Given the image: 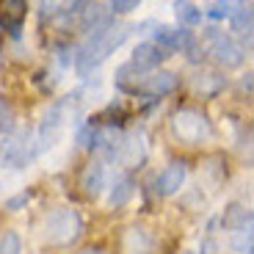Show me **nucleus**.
<instances>
[{
	"label": "nucleus",
	"instance_id": "obj_12",
	"mask_svg": "<svg viewBox=\"0 0 254 254\" xmlns=\"http://www.w3.org/2000/svg\"><path fill=\"white\" fill-rule=\"evenodd\" d=\"M146 155V146L141 141V135H127V138L119 141V152H116V160L125 166H141Z\"/></svg>",
	"mask_w": 254,
	"mask_h": 254
},
{
	"label": "nucleus",
	"instance_id": "obj_1",
	"mask_svg": "<svg viewBox=\"0 0 254 254\" xmlns=\"http://www.w3.org/2000/svg\"><path fill=\"white\" fill-rule=\"evenodd\" d=\"M130 31H133V25H111V28H105V31L89 33L86 42L80 45V50H77V56H75L77 75H89V72L97 69L108 56H114V50H119Z\"/></svg>",
	"mask_w": 254,
	"mask_h": 254
},
{
	"label": "nucleus",
	"instance_id": "obj_8",
	"mask_svg": "<svg viewBox=\"0 0 254 254\" xmlns=\"http://www.w3.org/2000/svg\"><path fill=\"white\" fill-rule=\"evenodd\" d=\"M114 25V17H111V11H105V6H100V3H94V0H89L86 3V8H83L80 14H77V28H80V33H97V31H105V28Z\"/></svg>",
	"mask_w": 254,
	"mask_h": 254
},
{
	"label": "nucleus",
	"instance_id": "obj_25",
	"mask_svg": "<svg viewBox=\"0 0 254 254\" xmlns=\"http://www.w3.org/2000/svg\"><path fill=\"white\" fill-rule=\"evenodd\" d=\"M6 11H8V19L22 22V14H25V0H6Z\"/></svg>",
	"mask_w": 254,
	"mask_h": 254
},
{
	"label": "nucleus",
	"instance_id": "obj_24",
	"mask_svg": "<svg viewBox=\"0 0 254 254\" xmlns=\"http://www.w3.org/2000/svg\"><path fill=\"white\" fill-rule=\"evenodd\" d=\"M141 6V0H111V11L114 14H130Z\"/></svg>",
	"mask_w": 254,
	"mask_h": 254
},
{
	"label": "nucleus",
	"instance_id": "obj_14",
	"mask_svg": "<svg viewBox=\"0 0 254 254\" xmlns=\"http://www.w3.org/2000/svg\"><path fill=\"white\" fill-rule=\"evenodd\" d=\"M174 14H177V19H180V25H185V28H196V25H202V8L193 3V0H174Z\"/></svg>",
	"mask_w": 254,
	"mask_h": 254
},
{
	"label": "nucleus",
	"instance_id": "obj_3",
	"mask_svg": "<svg viewBox=\"0 0 254 254\" xmlns=\"http://www.w3.org/2000/svg\"><path fill=\"white\" fill-rule=\"evenodd\" d=\"M72 100H75V97H64V100H58L56 105L47 108L45 119H42V125H39V152H45V149L56 146V141L64 135L66 122H69Z\"/></svg>",
	"mask_w": 254,
	"mask_h": 254
},
{
	"label": "nucleus",
	"instance_id": "obj_22",
	"mask_svg": "<svg viewBox=\"0 0 254 254\" xmlns=\"http://www.w3.org/2000/svg\"><path fill=\"white\" fill-rule=\"evenodd\" d=\"M0 254H22V241L17 232H3L0 235Z\"/></svg>",
	"mask_w": 254,
	"mask_h": 254
},
{
	"label": "nucleus",
	"instance_id": "obj_13",
	"mask_svg": "<svg viewBox=\"0 0 254 254\" xmlns=\"http://www.w3.org/2000/svg\"><path fill=\"white\" fill-rule=\"evenodd\" d=\"M80 188H83V193H86L89 199L100 196V190L105 188V169H102V163H91L89 169L83 172Z\"/></svg>",
	"mask_w": 254,
	"mask_h": 254
},
{
	"label": "nucleus",
	"instance_id": "obj_9",
	"mask_svg": "<svg viewBox=\"0 0 254 254\" xmlns=\"http://www.w3.org/2000/svg\"><path fill=\"white\" fill-rule=\"evenodd\" d=\"M177 86H180V77L174 75V72H149V75H144V80L138 83V91H135V94L163 97V94L177 91Z\"/></svg>",
	"mask_w": 254,
	"mask_h": 254
},
{
	"label": "nucleus",
	"instance_id": "obj_26",
	"mask_svg": "<svg viewBox=\"0 0 254 254\" xmlns=\"http://www.w3.org/2000/svg\"><path fill=\"white\" fill-rule=\"evenodd\" d=\"M86 3H89V0H66V6L61 8V17H77V14L83 11V8H86Z\"/></svg>",
	"mask_w": 254,
	"mask_h": 254
},
{
	"label": "nucleus",
	"instance_id": "obj_29",
	"mask_svg": "<svg viewBox=\"0 0 254 254\" xmlns=\"http://www.w3.org/2000/svg\"><path fill=\"white\" fill-rule=\"evenodd\" d=\"M183 254H193V252H183Z\"/></svg>",
	"mask_w": 254,
	"mask_h": 254
},
{
	"label": "nucleus",
	"instance_id": "obj_6",
	"mask_svg": "<svg viewBox=\"0 0 254 254\" xmlns=\"http://www.w3.org/2000/svg\"><path fill=\"white\" fill-rule=\"evenodd\" d=\"M207 33H210V56H213V61L224 69H238L243 58H246L243 47L232 36H224V33H216V31H207Z\"/></svg>",
	"mask_w": 254,
	"mask_h": 254
},
{
	"label": "nucleus",
	"instance_id": "obj_10",
	"mask_svg": "<svg viewBox=\"0 0 254 254\" xmlns=\"http://www.w3.org/2000/svg\"><path fill=\"white\" fill-rule=\"evenodd\" d=\"M169 58V50H163V47H158L155 42H141L138 47L133 50V58H130V64H133L138 72H152L158 69L160 64Z\"/></svg>",
	"mask_w": 254,
	"mask_h": 254
},
{
	"label": "nucleus",
	"instance_id": "obj_28",
	"mask_svg": "<svg viewBox=\"0 0 254 254\" xmlns=\"http://www.w3.org/2000/svg\"><path fill=\"white\" fill-rule=\"evenodd\" d=\"M77 254H102L100 249H83V252H77Z\"/></svg>",
	"mask_w": 254,
	"mask_h": 254
},
{
	"label": "nucleus",
	"instance_id": "obj_20",
	"mask_svg": "<svg viewBox=\"0 0 254 254\" xmlns=\"http://www.w3.org/2000/svg\"><path fill=\"white\" fill-rule=\"evenodd\" d=\"M229 249L235 254H252L254 246H252V227L246 229H235L232 238H229Z\"/></svg>",
	"mask_w": 254,
	"mask_h": 254
},
{
	"label": "nucleus",
	"instance_id": "obj_23",
	"mask_svg": "<svg viewBox=\"0 0 254 254\" xmlns=\"http://www.w3.org/2000/svg\"><path fill=\"white\" fill-rule=\"evenodd\" d=\"M0 130L3 133H11L14 130V111L8 108V102L0 100Z\"/></svg>",
	"mask_w": 254,
	"mask_h": 254
},
{
	"label": "nucleus",
	"instance_id": "obj_19",
	"mask_svg": "<svg viewBox=\"0 0 254 254\" xmlns=\"http://www.w3.org/2000/svg\"><path fill=\"white\" fill-rule=\"evenodd\" d=\"M229 22H232L235 33H243V36L249 39V33H252V8H249V6L232 8V14H229Z\"/></svg>",
	"mask_w": 254,
	"mask_h": 254
},
{
	"label": "nucleus",
	"instance_id": "obj_18",
	"mask_svg": "<svg viewBox=\"0 0 254 254\" xmlns=\"http://www.w3.org/2000/svg\"><path fill=\"white\" fill-rule=\"evenodd\" d=\"M130 196H133V180L122 177V180H116L114 188H111L108 204H111V207H122V204L130 202Z\"/></svg>",
	"mask_w": 254,
	"mask_h": 254
},
{
	"label": "nucleus",
	"instance_id": "obj_4",
	"mask_svg": "<svg viewBox=\"0 0 254 254\" xmlns=\"http://www.w3.org/2000/svg\"><path fill=\"white\" fill-rule=\"evenodd\" d=\"M172 130L185 144H202V141H207L213 135V127H210L207 116L199 114V111H190V108H183L174 114Z\"/></svg>",
	"mask_w": 254,
	"mask_h": 254
},
{
	"label": "nucleus",
	"instance_id": "obj_15",
	"mask_svg": "<svg viewBox=\"0 0 254 254\" xmlns=\"http://www.w3.org/2000/svg\"><path fill=\"white\" fill-rule=\"evenodd\" d=\"M221 224L227 229H246V227H252V210L249 207H243V204H229L227 210H224V218H221Z\"/></svg>",
	"mask_w": 254,
	"mask_h": 254
},
{
	"label": "nucleus",
	"instance_id": "obj_5",
	"mask_svg": "<svg viewBox=\"0 0 254 254\" xmlns=\"http://www.w3.org/2000/svg\"><path fill=\"white\" fill-rule=\"evenodd\" d=\"M155 45L163 47V50H180L196 61L199 58V45H196V36L188 31V28H169V25H158L155 28Z\"/></svg>",
	"mask_w": 254,
	"mask_h": 254
},
{
	"label": "nucleus",
	"instance_id": "obj_7",
	"mask_svg": "<svg viewBox=\"0 0 254 254\" xmlns=\"http://www.w3.org/2000/svg\"><path fill=\"white\" fill-rule=\"evenodd\" d=\"M158 238L146 227H127L122 235V254H155Z\"/></svg>",
	"mask_w": 254,
	"mask_h": 254
},
{
	"label": "nucleus",
	"instance_id": "obj_21",
	"mask_svg": "<svg viewBox=\"0 0 254 254\" xmlns=\"http://www.w3.org/2000/svg\"><path fill=\"white\" fill-rule=\"evenodd\" d=\"M202 14H207L210 19H229V14H232V0H213Z\"/></svg>",
	"mask_w": 254,
	"mask_h": 254
},
{
	"label": "nucleus",
	"instance_id": "obj_16",
	"mask_svg": "<svg viewBox=\"0 0 254 254\" xmlns=\"http://www.w3.org/2000/svg\"><path fill=\"white\" fill-rule=\"evenodd\" d=\"M224 86H227V80H224L221 75H216V72H199V75L193 77V89L202 97H216Z\"/></svg>",
	"mask_w": 254,
	"mask_h": 254
},
{
	"label": "nucleus",
	"instance_id": "obj_27",
	"mask_svg": "<svg viewBox=\"0 0 254 254\" xmlns=\"http://www.w3.org/2000/svg\"><path fill=\"white\" fill-rule=\"evenodd\" d=\"M22 204H28V193H19V196L8 199L6 207H8V210H17V207H22Z\"/></svg>",
	"mask_w": 254,
	"mask_h": 254
},
{
	"label": "nucleus",
	"instance_id": "obj_2",
	"mask_svg": "<svg viewBox=\"0 0 254 254\" xmlns=\"http://www.w3.org/2000/svg\"><path fill=\"white\" fill-rule=\"evenodd\" d=\"M80 232H83V221L69 207L53 210L50 216H45V221H42V238L50 246H69V243H75L80 238Z\"/></svg>",
	"mask_w": 254,
	"mask_h": 254
},
{
	"label": "nucleus",
	"instance_id": "obj_11",
	"mask_svg": "<svg viewBox=\"0 0 254 254\" xmlns=\"http://www.w3.org/2000/svg\"><path fill=\"white\" fill-rule=\"evenodd\" d=\"M185 174H188V169H185L183 160H174V163H169L163 172L158 174V180H155V190H158V196H174V193L183 188Z\"/></svg>",
	"mask_w": 254,
	"mask_h": 254
},
{
	"label": "nucleus",
	"instance_id": "obj_17",
	"mask_svg": "<svg viewBox=\"0 0 254 254\" xmlns=\"http://www.w3.org/2000/svg\"><path fill=\"white\" fill-rule=\"evenodd\" d=\"M28 160H31L28 146H22L19 141H8L6 149H3V163L11 166V169H25Z\"/></svg>",
	"mask_w": 254,
	"mask_h": 254
}]
</instances>
